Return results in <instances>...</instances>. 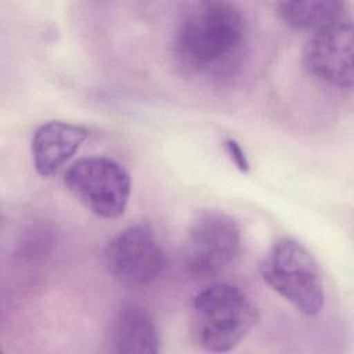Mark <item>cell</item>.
I'll return each mask as SVG.
<instances>
[{
	"label": "cell",
	"mask_w": 354,
	"mask_h": 354,
	"mask_svg": "<svg viewBox=\"0 0 354 354\" xmlns=\"http://www.w3.org/2000/svg\"><path fill=\"white\" fill-rule=\"evenodd\" d=\"M104 259L112 278L130 288L152 283L167 264L155 231L144 223L119 231L106 245Z\"/></svg>",
	"instance_id": "6"
},
{
	"label": "cell",
	"mask_w": 354,
	"mask_h": 354,
	"mask_svg": "<svg viewBox=\"0 0 354 354\" xmlns=\"http://www.w3.org/2000/svg\"><path fill=\"white\" fill-rule=\"evenodd\" d=\"M223 145H224V149H225L228 158L235 165V167L241 173H248L250 170V162H249L246 151L243 149L241 142L232 137H227L223 141Z\"/></svg>",
	"instance_id": "11"
},
{
	"label": "cell",
	"mask_w": 354,
	"mask_h": 354,
	"mask_svg": "<svg viewBox=\"0 0 354 354\" xmlns=\"http://www.w3.org/2000/svg\"><path fill=\"white\" fill-rule=\"evenodd\" d=\"M278 15L289 28L311 32L348 17L346 3L337 0L282 1Z\"/></svg>",
	"instance_id": "10"
},
{
	"label": "cell",
	"mask_w": 354,
	"mask_h": 354,
	"mask_svg": "<svg viewBox=\"0 0 354 354\" xmlns=\"http://www.w3.org/2000/svg\"><path fill=\"white\" fill-rule=\"evenodd\" d=\"M192 333L207 353L234 350L257 322L253 300L236 285L216 282L199 290L191 303Z\"/></svg>",
	"instance_id": "2"
},
{
	"label": "cell",
	"mask_w": 354,
	"mask_h": 354,
	"mask_svg": "<svg viewBox=\"0 0 354 354\" xmlns=\"http://www.w3.org/2000/svg\"><path fill=\"white\" fill-rule=\"evenodd\" d=\"M106 343L118 354H156L160 335L152 314L136 303L122 304L111 317Z\"/></svg>",
	"instance_id": "9"
},
{
	"label": "cell",
	"mask_w": 354,
	"mask_h": 354,
	"mask_svg": "<svg viewBox=\"0 0 354 354\" xmlns=\"http://www.w3.org/2000/svg\"><path fill=\"white\" fill-rule=\"evenodd\" d=\"M263 281L304 315L318 314L325 303L322 274L313 254L293 238L278 239L260 263Z\"/></svg>",
	"instance_id": "3"
},
{
	"label": "cell",
	"mask_w": 354,
	"mask_h": 354,
	"mask_svg": "<svg viewBox=\"0 0 354 354\" xmlns=\"http://www.w3.org/2000/svg\"><path fill=\"white\" fill-rule=\"evenodd\" d=\"M249 44L248 21L232 3L199 1L180 17L171 37L173 58L181 72L203 80L232 76Z\"/></svg>",
	"instance_id": "1"
},
{
	"label": "cell",
	"mask_w": 354,
	"mask_h": 354,
	"mask_svg": "<svg viewBox=\"0 0 354 354\" xmlns=\"http://www.w3.org/2000/svg\"><path fill=\"white\" fill-rule=\"evenodd\" d=\"M308 73L332 86H353V25L350 17L314 30L303 50Z\"/></svg>",
	"instance_id": "7"
},
{
	"label": "cell",
	"mask_w": 354,
	"mask_h": 354,
	"mask_svg": "<svg viewBox=\"0 0 354 354\" xmlns=\"http://www.w3.org/2000/svg\"><path fill=\"white\" fill-rule=\"evenodd\" d=\"M241 245V228L235 218L218 210L201 212L187 234L185 270L199 279L216 277L234 263Z\"/></svg>",
	"instance_id": "5"
},
{
	"label": "cell",
	"mask_w": 354,
	"mask_h": 354,
	"mask_svg": "<svg viewBox=\"0 0 354 354\" xmlns=\"http://www.w3.org/2000/svg\"><path fill=\"white\" fill-rule=\"evenodd\" d=\"M84 126L64 120H48L41 123L33 133L30 141L32 162L36 173L51 177L79 151L88 137Z\"/></svg>",
	"instance_id": "8"
},
{
	"label": "cell",
	"mask_w": 354,
	"mask_h": 354,
	"mask_svg": "<svg viewBox=\"0 0 354 354\" xmlns=\"http://www.w3.org/2000/svg\"><path fill=\"white\" fill-rule=\"evenodd\" d=\"M64 184L88 212L106 220L124 213L131 192L129 171L108 156L75 160L64 174Z\"/></svg>",
	"instance_id": "4"
}]
</instances>
